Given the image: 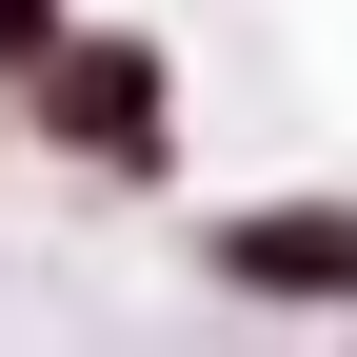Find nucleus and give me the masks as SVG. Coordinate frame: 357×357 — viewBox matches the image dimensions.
Listing matches in <instances>:
<instances>
[{"label":"nucleus","mask_w":357,"mask_h":357,"mask_svg":"<svg viewBox=\"0 0 357 357\" xmlns=\"http://www.w3.org/2000/svg\"><path fill=\"white\" fill-rule=\"evenodd\" d=\"M40 139L159 178V60H139V40H60V60H40Z\"/></svg>","instance_id":"obj_1"},{"label":"nucleus","mask_w":357,"mask_h":357,"mask_svg":"<svg viewBox=\"0 0 357 357\" xmlns=\"http://www.w3.org/2000/svg\"><path fill=\"white\" fill-rule=\"evenodd\" d=\"M218 278H238V298H357V199H258V218H218Z\"/></svg>","instance_id":"obj_2"},{"label":"nucleus","mask_w":357,"mask_h":357,"mask_svg":"<svg viewBox=\"0 0 357 357\" xmlns=\"http://www.w3.org/2000/svg\"><path fill=\"white\" fill-rule=\"evenodd\" d=\"M40 60H60V0H0V79L40 100Z\"/></svg>","instance_id":"obj_3"}]
</instances>
